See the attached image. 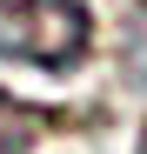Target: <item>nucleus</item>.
Returning <instances> with one entry per match:
<instances>
[{
  "mask_svg": "<svg viewBox=\"0 0 147 154\" xmlns=\"http://www.w3.org/2000/svg\"><path fill=\"white\" fill-rule=\"evenodd\" d=\"M40 127H47V114H40V107H27L20 94L0 87V154H34Z\"/></svg>",
  "mask_w": 147,
  "mask_h": 154,
  "instance_id": "f03ea898",
  "label": "nucleus"
},
{
  "mask_svg": "<svg viewBox=\"0 0 147 154\" xmlns=\"http://www.w3.org/2000/svg\"><path fill=\"white\" fill-rule=\"evenodd\" d=\"M120 74L134 87H147V0H134L120 14Z\"/></svg>",
  "mask_w": 147,
  "mask_h": 154,
  "instance_id": "7ed1b4c3",
  "label": "nucleus"
},
{
  "mask_svg": "<svg viewBox=\"0 0 147 154\" xmlns=\"http://www.w3.org/2000/svg\"><path fill=\"white\" fill-rule=\"evenodd\" d=\"M134 154H147V127H140V141H134Z\"/></svg>",
  "mask_w": 147,
  "mask_h": 154,
  "instance_id": "20e7f679",
  "label": "nucleus"
},
{
  "mask_svg": "<svg viewBox=\"0 0 147 154\" xmlns=\"http://www.w3.org/2000/svg\"><path fill=\"white\" fill-rule=\"evenodd\" d=\"M94 54L87 0H0V60L34 74H74Z\"/></svg>",
  "mask_w": 147,
  "mask_h": 154,
  "instance_id": "f257e3e1",
  "label": "nucleus"
}]
</instances>
